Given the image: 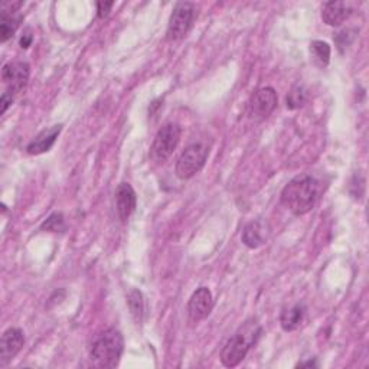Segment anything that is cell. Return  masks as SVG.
<instances>
[{
  "instance_id": "6da1fadb",
  "label": "cell",
  "mask_w": 369,
  "mask_h": 369,
  "mask_svg": "<svg viewBox=\"0 0 369 369\" xmlns=\"http://www.w3.org/2000/svg\"><path fill=\"white\" fill-rule=\"evenodd\" d=\"M319 182L310 175H299L281 192V202L294 215L310 212L319 199Z\"/></svg>"
},
{
  "instance_id": "7a4b0ae2",
  "label": "cell",
  "mask_w": 369,
  "mask_h": 369,
  "mask_svg": "<svg viewBox=\"0 0 369 369\" xmlns=\"http://www.w3.org/2000/svg\"><path fill=\"white\" fill-rule=\"evenodd\" d=\"M259 335H262V326L254 319L243 323L234 336L227 342L221 352V362L227 368H234L240 365L241 361L247 356L248 351L255 345Z\"/></svg>"
},
{
  "instance_id": "3957f363",
  "label": "cell",
  "mask_w": 369,
  "mask_h": 369,
  "mask_svg": "<svg viewBox=\"0 0 369 369\" xmlns=\"http://www.w3.org/2000/svg\"><path fill=\"white\" fill-rule=\"evenodd\" d=\"M124 349L123 335L116 329H107L96 335L90 346V358L100 368H116Z\"/></svg>"
},
{
  "instance_id": "277c9868",
  "label": "cell",
  "mask_w": 369,
  "mask_h": 369,
  "mask_svg": "<svg viewBox=\"0 0 369 369\" xmlns=\"http://www.w3.org/2000/svg\"><path fill=\"white\" fill-rule=\"evenodd\" d=\"M182 130L179 124L176 123H167L165 124L155 137L153 144L150 147V158L153 159L158 165L165 163L173 151L176 150L179 142H181Z\"/></svg>"
},
{
  "instance_id": "5b68a950",
  "label": "cell",
  "mask_w": 369,
  "mask_h": 369,
  "mask_svg": "<svg viewBox=\"0 0 369 369\" xmlns=\"http://www.w3.org/2000/svg\"><path fill=\"white\" fill-rule=\"evenodd\" d=\"M209 150L205 144L195 143L185 149L176 163V176L179 179H190L205 166Z\"/></svg>"
},
{
  "instance_id": "8992f818",
  "label": "cell",
  "mask_w": 369,
  "mask_h": 369,
  "mask_svg": "<svg viewBox=\"0 0 369 369\" xmlns=\"http://www.w3.org/2000/svg\"><path fill=\"white\" fill-rule=\"evenodd\" d=\"M195 20V5L189 2H181L173 9L169 25H167V39L179 40L188 35Z\"/></svg>"
},
{
  "instance_id": "52a82bcc",
  "label": "cell",
  "mask_w": 369,
  "mask_h": 369,
  "mask_svg": "<svg viewBox=\"0 0 369 369\" xmlns=\"http://www.w3.org/2000/svg\"><path fill=\"white\" fill-rule=\"evenodd\" d=\"M277 103L278 98L276 90L271 86H264L251 96L247 104V114L253 121H263L274 112Z\"/></svg>"
},
{
  "instance_id": "ba28073f",
  "label": "cell",
  "mask_w": 369,
  "mask_h": 369,
  "mask_svg": "<svg viewBox=\"0 0 369 369\" xmlns=\"http://www.w3.org/2000/svg\"><path fill=\"white\" fill-rule=\"evenodd\" d=\"M29 74H31V68L27 62L13 61L5 63V67L2 70V80L8 86L6 91L12 93L13 96L19 94L28 84Z\"/></svg>"
},
{
  "instance_id": "9c48e42d",
  "label": "cell",
  "mask_w": 369,
  "mask_h": 369,
  "mask_svg": "<svg viewBox=\"0 0 369 369\" xmlns=\"http://www.w3.org/2000/svg\"><path fill=\"white\" fill-rule=\"evenodd\" d=\"M213 308V297L209 289L199 287L195 292L189 300L188 305V315L190 322L198 323L209 316Z\"/></svg>"
},
{
  "instance_id": "30bf717a",
  "label": "cell",
  "mask_w": 369,
  "mask_h": 369,
  "mask_svg": "<svg viewBox=\"0 0 369 369\" xmlns=\"http://www.w3.org/2000/svg\"><path fill=\"white\" fill-rule=\"evenodd\" d=\"M25 345L24 332L17 328H10L2 335L0 340V365H8Z\"/></svg>"
},
{
  "instance_id": "8fae6325",
  "label": "cell",
  "mask_w": 369,
  "mask_h": 369,
  "mask_svg": "<svg viewBox=\"0 0 369 369\" xmlns=\"http://www.w3.org/2000/svg\"><path fill=\"white\" fill-rule=\"evenodd\" d=\"M22 5H24L22 2H5L2 5V17H0V39H2V42L9 40L19 28L22 22L19 9L22 8Z\"/></svg>"
},
{
  "instance_id": "7c38bea8",
  "label": "cell",
  "mask_w": 369,
  "mask_h": 369,
  "mask_svg": "<svg viewBox=\"0 0 369 369\" xmlns=\"http://www.w3.org/2000/svg\"><path fill=\"white\" fill-rule=\"evenodd\" d=\"M136 204H137V198L132 185L126 182L120 183L116 190V206L121 221L128 220V216L136 209Z\"/></svg>"
},
{
  "instance_id": "4fadbf2b",
  "label": "cell",
  "mask_w": 369,
  "mask_h": 369,
  "mask_svg": "<svg viewBox=\"0 0 369 369\" xmlns=\"http://www.w3.org/2000/svg\"><path fill=\"white\" fill-rule=\"evenodd\" d=\"M352 15V8L346 2H329L323 6L322 19L329 27H340Z\"/></svg>"
},
{
  "instance_id": "5bb4252c",
  "label": "cell",
  "mask_w": 369,
  "mask_h": 369,
  "mask_svg": "<svg viewBox=\"0 0 369 369\" xmlns=\"http://www.w3.org/2000/svg\"><path fill=\"white\" fill-rule=\"evenodd\" d=\"M62 130V126L61 124H57V126H52L50 128H45L42 130V132L28 144V153L29 155H40V153H45V151H48L55 140L58 139L59 133Z\"/></svg>"
},
{
  "instance_id": "9a60e30c",
  "label": "cell",
  "mask_w": 369,
  "mask_h": 369,
  "mask_svg": "<svg viewBox=\"0 0 369 369\" xmlns=\"http://www.w3.org/2000/svg\"><path fill=\"white\" fill-rule=\"evenodd\" d=\"M306 316V308L301 303H296V305L286 308L283 312H281L280 316V324L283 331L286 332H293L301 326L303 320H305Z\"/></svg>"
},
{
  "instance_id": "2e32d148",
  "label": "cell",
  "mask_w": 369,
  "mask_h": 369,
  "mask_svg": "<svg viewBox=\"0 0 369 369\" xmlns=\"http://www.w3.org/2000/svg\"><path fill=\"white\" fill-rule=\"evenodd\" d=\"M241 240H243L244 246H247L248 248L262 247L264 244V241H266L264 225L259 221L250 223L248 225H246V228L243 231Z\"/></svg>"
},
{
  "instance_id": "e0dca14e",
  "label": "cell",
  "mask_w": 369,
  "mask_h": 369,
  "mask_svg": "<svg viewBox=\"0 0 369 369\" xmlns=\"http://www.w3.org/2000/svg\"><path fill=\"white\" fill-rule=\"evenodd\" d=\"M310 54L316 65L319 67H326L331 61V47L329 43L323 40H313L310 43Z\"/></svg>"
},
{
  "instance_id": "ac0fdd59",
  "label": "cell",
  "mask_w": 369,
  "mask_h": 369,
  "mask_svg": "<svg viewBox=\"0 0 369 369\" xmlns=\"http://www.w3.org/2000/svg\"><path fill=\"white\" fill-rule=\"evenodd\" d=\"M128 306L136 320H142L143 315V294L139 290H132L128 294Z\"/></svg>"
},
{
  "instance_id": "d6986e66",
  "label": "cell",
  "mask_w": 369,
  "mask_h": 369,
  "mask_svg": "<svg viewBox=\"0 0 369 369\" xmlns=\"http://www.w3.org/2000/svg\"><path fill=\"white\" fill-rule=\"evenodd\" d=\"M42 229L48 232H62L65 231V221L62 213H52L50 218L42 224Z\"/></svg>"
},
{
  "instance_id": "ffe728a7",
  "label": "cell",
  "mask_w": 369,
  "mask_h": 369,
  "mask_svg": "<svg viewBox=\"0 0 369 369\" xmlns=\"http://www.w3.org/2000/svg\"><path fill=\"white\" fill-rule=\"evenodd\" d=\"M305 100H306V97H305V93H303V90H301V86H294V89L287 96V107L292 108V110H294V108H299L305 104Z\"/></svg>"
},
{
  "instance_id": "44dd1931",
  "label": "cell",
  "mask_w": 369,
  "mask_h": 369,
  "mask_svg": "<svg viewBox=\"0 0 369 369\" xmlns=\"http://www.w3.org/2000/svg\"><path fill=\"white\" fill-rule=\"evenodd\" d=\"M114 6L113 2H98L97 3V12H98V17H107L108 13H110L112 8Z\"/></svg>"
},
{
  "instance_id": "7402d4cb",
  "label": "cell",
  "mask_w": 369,
  "mask_h": 369,
  "mask_svg": "<svg viewBox=\"0 0 369 369\" xmlns=\"http://www.w3.org/2000/svg\"><path fill=\"white\" fill-rule=\"evenodd\" d=\"M13 100H15V96H13L12 93L5 91V93L2 94V98H0V104H2V114L6 113L8 108L12 105Z\"/></svg>"
},
{
  "instance_id": "603a6c76",
  "label": "cell",
  "mask_w": 369,
  "mask_h": 369,
  "mask_svg": "<svg viewBox=\"0 0 369 369\" xmlns=\"http://www.w3.org/2000/svg\"><path fill=\"white\" fill-rule=\"evenodd\" d=\"M32 39H33V36H32V32H31V29H27L24 33H22V36H20V40H19V43H20V48L28 50V48L31 47Z\"/></svg>"
},
{
  "instance_id": "cb8c5ba5",
  "label": "cell",
  "mask_w": 369,
  "mask_h": 369,
  "mask_svg": "<svg viewBox=\"0 0 369 369\" xmlns=\"http://www.w3.org/2000/svg\"><path fill=\"white\" fill-rule=\"evenodd\" d=\"M305 366H309V368H312V366H317V365H316V362H315V361H308V362H300V363L297 365V368H305Z\"/></svg>"
}]
</instances>
